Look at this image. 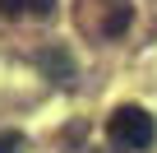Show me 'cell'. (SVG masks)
Returning <instances> with one entry per match:
<instances>
[{
    "label": "cell",
    "instance_id": "cell-1",
    "mask_svg": "<svg viewBox=\"0 0 157 153\" xmlns=\"http://www.w3.org/2000/svg\"><path fill=\"white\" fill-rule=\"evenodd\" d=\"M106 139H111V148H120V153L148 148V144L157 139V121H152L143 107H116L111 121H106Z\"/></svg>",
    "mask_w": 157,
    "mask_h": 153
},
{
    "label": "cell",
    "instance_id": "cell-2",
    "mask_svg": "<svg viewBox=\"0 0 157 153\" xmlns=\"http://www.w3.org/2000/svg\"><path fill=\"white\" fill-rule=\"evenodd\" d=\"M51 10H56V0H28V14L37 19H51Z\"/></svg>",
    "mask_w": 157,
    "mask_h": 153
},
{
    "label": "cell",
    "instance_id": "cell-3",
    "mask_svg": "<svg viewBox=\"0 0 157 153\" xmlns=\"http://www.w3.org/2000/svg\"><path fill=\"white\" fill-rule=\"evenodd\" d=\"M23 148V135H0V153H19Z\"/></svg>",
    "mask_w": 157,
    "mask_h": 153
},
{
    "label": "cell",
    "instance_id": "cell-4",
    "mask_svg": "<svg viewBox=\"0 0 157 153\" xmlns=\"http://www.w3.org/2000/svg\"><path fill=\"white\" fill-rule=\"evenodd\" d=\"M0 10H5V14H19V10H28V0H0Z\"/></svg>",
    "mask_w": 157,
    "mask_h": 153
}]
</instances>
